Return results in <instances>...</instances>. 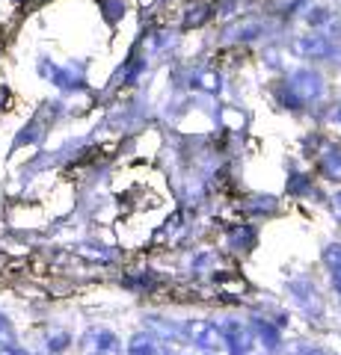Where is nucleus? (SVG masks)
Wrapping results in <instances>:
<instances>
[{"instance_id":"0eeeda50","label":"nucleus","mask_w":341,"mask_h":355,"mask_svg":"<svg viewBox=\"0 0 341 355\" xmlns=\"http://www.w3.org/2000/svg\"><path fill=\"white\" fill-rule=\"evenodd\" d=\"M45 137H48V121L42 119V113H39V116H33L27 125L15 133L13 151H18V148H30V146H39V142L45 139Z\"/></svg>"},{"instance_id":"412c9836","label":"nucleus","mask_w":341,"mask_h":355,"mask_svg":"<svg viewBox=\"0 0 341 355\" xmlns=\"http://www.w3.org/2000/svg\"><path fill=\"white\" fill-rule=\"evenodd\" d=\"M329 282H333V287H335V293L341 296V270H333V275H329Z\"/></svg>"},{"instance_id":"f8f14e48","label":"nucleus","mask_w":341,"mask_h":355,"mask_svg":"<svg viewBox=\"0 0 341 355\" xmlns=\"http://www.w3.org/2000/svg\"><path fill=\"white\" fill-rule=\"evenodd\" d=\"M15 343H21L15 323L6 314H0V347H15Z\"/></svg>"},{"instance_id":"39448f33","label":"nucleus","mask_w":341,"mask_h":355,"mask_svg":"<svg viewBox=\"0 0 341 355\" xmlns=\"http://www.w3.org/2000/svg\"><path fill=\"white\" fill-rule=\"evenodd\" d=\"M294 51L303 53V57H312V60L338 57V44L333 42V36H326V33H306V36L294 42Z\"/></svg>"},{"instance_id":"423d86ee","label":"nucleus","mask_w":341,"mask_h":355,"mask_svg":"<svg viewBox=\"0 0 341 355\" xmlns=\"http://www.w3.org/2000/svg\"><path fill=\"white\" fill-rule=\"evenodd\" d=\"M291 296H294L297 308H300L306 317H312V320H321V317H324V299H321L317 287H315L309 279L291 282Z\"/></svg>"},{"instance_id":"f03ea898","label":"nucleus","mask_w":341,"mask_h":355,"mask_svg":"<svg viewBox=\"0 0 341 355\" xmlns=\"http://www.w3.org/2000/svg\"><path fill=\"white\" fill-rule=\"evenodd\" d=\"M48 83L53 89H60L63 95H78V92H83V89H86V65L78 62V60L57 62V69H53Z\"/></svg>"},{"instance_id":"aec40b11","label":"nucleus","mask_w":341,"mask_h":355,"mask_svg":"<svg viewBox=\"0 0 341 355\" xmlns=\"http://www.w3.org/2000/svg\"><path fill=\"white\" fill-rule=\"evenodd\" d=\"M329 207H333V214H335V219L341 222V193H335V196H333V202H329Z\"/></svg>"},{"instance_id":"5701e85b","label":"nucleus","mask_w":341,"mask_h":355,"mask_svg":"<svg viewBox=\"0 0 341 355\" xmlns=\"http://www.w3.org/2000/svg\"><path fill=\"white\" fill-rule=\"evenodd\" d=\"M9 3H13V6H24L27 0H9Z\"/></svg>"},{"instance_id":"20e7f679","label":"nucleus","mask_w":341,"mask_h":355,"mask_svg":"<svg viewBox=\"0 0 341 355\" xmlns=\"http://www.w3.org/2000/svg\"><path fill=\"white\" fill-rule=\"evenodd\" d=\"M324 77L317 74V71H312V69H297L294 74H291V80H288V92L291 95H297L300 101L306 104V101H317V98L324 95Z\"/></svg>"},{"instance_id":"b1692460","label":"nucleus","mask_w":341,"mask_h":355,"mask_svg":"<svg viewBox=\"0 0 341 355\" xmlns=\"http://www.w3.org/2000/svg\"><path fill=\"white\" fill-rule=\"evenodd\" d=\"M335 121H341V104L335 107Z\"/></svg>"},{"instance_id":"6ab92c4d","label":"nucleus","mask_w":341,"mask_h":355,"mask_svg":"<svg viewBox=\"0 0 341 355\" xmlns=\"http://www.w3.org/2000/svg\"><path fill=\"white\" fill-rule=\"evenodd\" d=\"M312 12L315 15H309V24H326V21H329V12H326V9H312Z\"/></svg>"},{"instance_id":"a878e982","label":"nucleus","mask_w":341,"mask_h":355,"mask_svg":"<svg viewBox=\"0 0 341 355\" xmlns=\"http://www.w3.org/2000/svg\"><path fill=\"white\" fill-rule=\"evenodd\" d=\"M42 355H51V352H42Z\"/></svg>"},{"instance_id":"4468645a","label":"nucleus","mask_w":341,"mask_h":355,"mask_svg":"<svg viewBox=\"0 0 341 355\" xmlns=\"http://www.w3.org/2000/svg\"><path fill=\"white\" fill-rule=\"evenodd\" d=\"M324 263L329 266V270H341V243H329V246H324Z\"/></svg>"},{"instance_id":"7ed1b4c3","label":"nucleus","mask_w":341,"mask_h":355,"mask_svg":"<svg viewBox=\"0 0 341 355\" xmlns=\"http://www.w3.org/2000/svg\"><path fill=\"white\" fill-rule=\"evenodd\" d=\"M184 335L190 338V343H196L202 352H217L226 347V335L223 329L211 320H190V323L184 326Z\"/></svg>"},{"instance_id":"9b49d317","label":"nucleus","mask_w":341,"mask_h":355,"mask_svg":"<svg viewBox=\"0 0 341 355\" xmlns=\"http://www.w3.org/2000/svg\"><path fill=\"white\" fill-rule=\"evenodd\" d=\"M321 166H324V175H326V178H333V181H341V151H338V148H329V151L324 154Z\"/></svg>"},{"instance_id":"bb28decb","label":"nucleus","mask_w":341,"mask_h":355,"mask_svg":"<svg viewBox=\"0 0 341 355\" xmlns=\"http://www.w3.org/2000/svg\"><path fill=\"white\" fill-rule=\"evenodd\" d=\"M42 3H45V0H42Z\"/></svg>"},{"instance_id":"9d476101","label":"nucleus","mask_w":341,"mask_h":355,"mask_svg":"<svg viewBox=\"0 0 341 355\" xmlns=\"http://www.w3.org/2000/svg\"><path fill=\"white\" fill-rule=\"evenodd\" d=\"M249 329H252V335H256V340L261 343L264 349L276 352V347H279V329H276V323H267V320H252Z\"/></svg>"},{"instance_id":"1a4fd4ad","label":"nucleus","mask_w":341,"mask_h":355,"mask_svg":"<svg viewBox=\"0 0 341 355\" xmlns=\"http://www.w3.org/2000/svg\"><path fill=\"white\" fill-rule=\"evenodd\" d=\"M128 355H169V349L163 347V340L149 335V331H140V335L131 338L128 343Z\"/></svg>"},{"instance_id":"ddd939ff","label":"nucleus","mask_w":341,"mask_h":355,"mask_svg":"<svg viewBox=\"0 0 341 355\" xmlns=\"http://www.w3.org/2000/svg\"><path fill=\"white\" fill-rule=\"evenodd\" d=\"M258 33H261L258 21H247V24H240V27L226 30V39H258Z\"/></svg>"},{"instance_id":"f257e3e1","label":"nucleus","mask_w":341,"mask_h":355,"mask_svg":"<svg viewBox=\"0 0 341 355\" xmlns=\"http://www.w3.org/2000/svg\"><path fill=\"white\" fill-rule=\"evenodd\" d=\"M81 347H83L86 355H125L122 340H119L116 331L107 329V326L86 329L83 338H81Z\"/></svg>"},{"instance_id":"393cba45","label":"nucleus","mask_w":341,"mask_h":355,"mask_svg":"<svg viewBox=\"0 0 341 355\" xmlns=\"http://www.w3.org/2000/svg\"><path fill=\"white\" fill-rule=\"evenodd\" d=\"M199 355H211V352H202V349H199Z\"/></svg>"},{"instance_id":"f3484780","label":"nucleus","mask_w":341,"mask_h":355,"mask_svg":"<svg viewBox=\"0 0 341 355\" xmlns=\"http://www.w3.org/2000/svg\"><path fill=\"white\" fill-rule=\"evenodd\" d=\"M291 193H309V181H306V175H294Z\"/></svg>"},{"instance_id":"6e6552de","label":"nucleus","mask_w":341,"mask_h":355,"mask_svg":"<svg viewBox=\"0 0 341 355\" xmlns=\"http://www.w3.org/2000/svg\"><path fill=\"white\" fill-rule=\"evenodd\" d=\"M72 343H74L72 331L63 329V326H48L45 331H42V349L51 352V355H63Z\"/></svg>"},{"instance_id":"a211bd4d","label":"nucleus","mask_w":341,"mask_h":355,"mask_svg":"<svg viewBox=\"0 0 341 355\" xmlns=\"http://www.w3.org/2000/svg\"><path fill=\"white\" fill-rule=\"evenodd\" d=\"M0 355H36V352H30L27 347L15 343V347H0Z\"/></svg>"},{"instance_id":"dca6fc26","label":"nucleus","mask_w":341,"mask_h":355,"mask_svg":"<svg viewBox=\"0 0 341 355\" xmlns=\"http://www.w3.org/2000/svg\"><path fill=\"white\" fill-rule=\"evenodd\" d=\"M199 80H202L199 86L208 89V92H219V77H217V74H202Z\"/></svg>"},{"instance_id":"4be33fe9","label":"nucleus","mask_w":341,"mask_h":355,"mask_svg":"<svg viewBox=\"0 0 341 355\" xmlns=\"http://www.w3.org/2000/svg\"><path fill=\"white\" fill-rule=\"evenodd\" d=\"M303 355H329L326 349H309V352H303Z\"/></svg>"},{"instance_id":"2eb2a0df","label":"nucleus","mask_w":341,"mask_h":355,"mask_svg":"<svg viewBox=\"0 0 341 355\" xmlns=\"http://www.w3.org/2000/svg\"><path fill=\"white\" fill-rule=\"evenodd\" d=\"M9 107H13V89H9L6 83H0V113L9 110Z\"/></svg>"}]
</instances>
